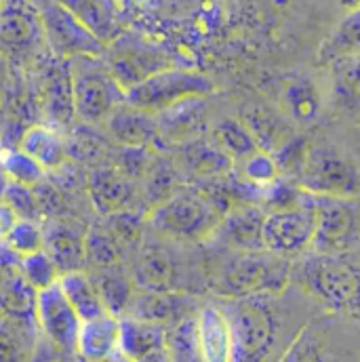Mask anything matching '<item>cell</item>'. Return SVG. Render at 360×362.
Segmentation results:
<instances>
[{"instance_id": "6da1fadb", "label": "cell", "mask_w": 360, "mask_h": 362, "mask_svg": "<svg viewBox=\"0 0 360 362\" xmlns=\"http://www.w3.org/2000/svg\"><path fill=\"white\" fill-rule=\"evenodd\" d=\"M230 204L202 187H178L150 209V228L173 243H204L215 236Z\"/></svg>"}, {"instance_id": "7a4b0ae2", "label": "cell", "mask_w": 360, "mask_h": 362, "mask_svg": "<svg viewBox=\"0 0 360 362\" xmlns=\"http://www.w3.org/2000/svg\"><path fill=\"white\" fill-rule=\"evenodd\" d=\"M291 280L335 312L360 308V276L339 253H314L291 266Z\"/></svg>"}, {"instance_id": "3957f363", "label": "cell", "mask_w": 360, "mask_h": 362, "mask_svg": "<svg viewBox=\"0 0 360 362\" xmlns=\"http://www.w3.org/2000/svg\"><path fill=\"white\" fill-rule=\"evenodd\" d=\"M291 259L266 249L236 251L217 272L215 291L228 297H268L280 293L291 280Z\"/></svg>"}, {"instance_id": "277c9868", "label": "cell", "mask_w": 360, "mask_h": 362, "mask_svg": "<svg viewBox=\"0 0 360 362\" xmlns=\"http://www.w3.org/2000/svg\"><path fill=\"white\" fill-rule=\"evenodd\" d=\"M99 57L101 55H83L68 59L74 114L93 127L103 124L110 114L127 101L124 87Z\"/></svg>"}, {"instance_id": "5b68a950", "label": "cell", "mask_w": 360, "mask_h": 362, "mask_svg": "<svg viewBox=\"0 0 360 362\" xmlns=\"http://www.w3.org/2000/svg\"><path fill=\"white\" fill-rule=\"evenodd\" d=\"M213 93V83L198 72L165 68L127 89V103L158 116L161 112L187 99H204Z\"/></svg>"}, {"instance_id": "8992f818", "label": "cell", "mask_w": 360, "mask_h": 362, "mask_svg": "<svg viewBox=\"0 0 360 362\" xmlns=\"http://www.w3.org/2000/svg\"><path fill=\"white\" fill-rule=\"evenodd\" d=\"M316 209L312 204H286L266 213L262 223V247L274 255L297 259L312 251Z\"/></svg>"}, {"instance_id": "52a82bcc", "label": "cell", "mask_w": 360, "mask_h": 362, "mask_svg": "<svg viewBox=\"0 0 360 362\" xmlns=\"http://www.w3.org/2000/svg\"><path fill=\"white\" fill-rule=\"evenodd\" d=\"M42 36L49 49L59 59H74L83 55H103L105 45L59 0L36 2Z\"/></svg>"}, {"instance_id": "ba28073f", "label": "cell", "mask_w": 360, "mask_h": 362, "mask_svg": "<svg viewBox=\"0 0 360 362\" xmlns=\"http://www.w3.org/2000/svg\"><path fill=\"white\" fill-rule=\"evenodd\" d=\"M232 331V361H255L268 350L274 333L262 297H228L219 303Z\"/></svg>"}, {"instance_id": "9c48e42d", "label": "cell", "mask_w": 360, "mask_h": 362, "mask_svg": "<svg viewBox=\"0 0 360 362\" xmlns=\"http://www.w3.org/2000/svg\"><path fill=\"white\" fill-rule=\"evenodd\" d=\"M301 185L314 194L331 198H348L360 187L356 167L333 148H310L301 160Z\"/></svg>"}, {"instance_id": "30bf717a", "label": "cell", "mask_w": 360, "mask_h": 362, "mask_svg": "<svg viewBox=\"0 0 360 362\" xmlns=\"http://www.w3.org/2000/svg\"><path fill=\"white\" fill-rule=\"evenodd\" d=\"M36 325L53 348L64 352H76L83 320L64 295L59 282L38 291Z\"/></svg>"}, {"instance_id": "8fae6325", "label": "cell", "mask_w": 360, "mask_h": 362, "mask_svg": "<svg viewBox=\"0 0 360 362\" xmlns=\"http://www.w3.org/2000/svg\"><path fill=\"white\" fill-rule=\"evenodd\" d=\"M131 276L137 291L178 288V257L167 245V238H141L133 253Z\"/></svg>"}, {"instance_id": "7c38bea8", "label": "cell", "mask_w": 360, "mask_h": 362, "mask_svg": "<svg viewBox=\"0 0 360 362\" xmlns=\"http://www.w3.org/2000/svg\"><path fill=\"white\" fill-rule=\"evenodd\" d=\"M316 209V230L312 240L314 253H344L356 234L354 211L348 206L346 198L320 196Z\"/></svg>"}, {"instance_id": "4fadbf2b", "label": "cell", "mask_w": 360, "mask_h": 362, "mask_svg": "<svg viewBox=\"0 0 360 362\" xmlns=\"http://www.w3.org/2000/svg\"><path fill=\"white\" fill-rule=\"evenodd\" d=\"M118 356L127 361H169L167 327L135 316H120Z\"/></svg>"}, {"instance_id": "5bb4252c", "label": "cell", "mask_w": 360, "mask_h": 362, "mask_svg": "<svg viewBox=\"0 0 360 362\" xmlns=\"http://www.w3.org/2000/svg\"><path fill=\"white\" fill-rule=\"evenodd\" d=\"M89 198L99 215L133 211L137 181L129 180L116 165H99L89 177Z\"/></svg>"}, {"instance_id": "9a60e30c", "label": "cell", "mask_w": 360, "mask_h": 362, "mask_svg": "<svg viewBox=\"0 0 360 362\" xmlns=\"http://www.w3.org/2000/svg\"><path fill=\"white\" fill-rule=\"evenodd\" d=\"M200 308L190 295L178 291H135L124 316H135L163 327L194 316Z\"/></svg>"}, {"instance_id": "2e32d148", "label": "cell", "mask_w": 360, "mask_h": 362, "mask_svg": "<svg viewBox=\"0 0 360 362\" xmlns=\"http://www.w3.org/2000/svg\"><path fill=\"white\" fill-rule=\"evenodd\" d=\"M103 124L118 148H150L158 137L156 116L141 112L127 101L120 103Z\"/></svg>"}, {"instance_id": "e0dca14e", "label": "cell", "mask_w": 360, "mask_h": 362, "mask_svg": "<svg viewBox=\"0 0 360 362\" xmlns=\"http://www.w3.org/2000/svg\"><path fill=\"white\" fill-rule=\"evenodd\" d=\"M266 213L253 204H234L223 215L215 236L234 251H257L262 247V223Z\"/></svg>"}, {"instance_id": "ac0fdd59", "label": "cell", "mask_w": 360, "mask_h": 362, "mask_svg": "<svg viewBox=\"0 0 360 362\" xmlns=\"http://www.w3.org/2000/svg\"><path fill=\"white\" fill-rule=\"evenodd\" d=\"M42 36L36 4L25 0H2L0 4V42L11 49H28Z\"/></svg>"}, {"instance_id": "d6986e66", "label": "cell", "mask_w": 360, "mask_h": 362, "mask_svg": "<svg viewBox=\"0 0 360 362\" xmlns=\"http://www.w3.org/2000/svg\"><path fill=\"white\" fill-rule=\"evenodd\" d=\"M120 316L103 312L95 318L83 320L76 341V352L87 361L118 358Z\"/></svg>"}, {"instance_id": "ffe728a7", "label": "cell", "mask_w": 360, "mask_h": 362, "mask_svg": "<svg viewBox=\"0 0 360 362\" xmlns=\"http://www.w3.org/2000/svg\"><path fill=\"white\" fill-rule=\"evenodd\" d=\"M196 325L202 361H232V331L221 305H202L196 314Z\"/></svg>"}, {"instance_id": "44dd1931", "label": "cell", "mask_w": 360, "mask_h": 362, "mask_svg": "<svg viewBox=\"0 0 360 362\" xmlns=\"http://www.w3.org/2000/svg\"><path fill=\"white\" fill-rule=\"evenodd\" d=\"M38 291L21 276L19 268L0 270V312L4 318L36 325Z\"/></svg>"}, {"instance_id": "7402d4cb", "label": "cell", "mask_w": 360, "mask_h": 362, "mask_svg": "<svg viewBox=\"0 0 360 362\" xmlns=\"http://www.w3.org/2000/svg\"><path fill=\"white\" fill-rule=\"evenodd\" d=\"M45 249L53 257L59 276L87 268L85 232H81L68 223L55 221V223H51L49 230H45Z\"/></svg>"}, {"instance_id": "603a6c76", "label": "cell", "mask_w": 360, "mask_h": 362, "mask_svg": "<svg viewBox=\"0 0 360 362\" xmlns=\"http://www.w3.org/2000/svg\"><path fill=\"white\" fill-rule=\"evenodd\" d=\"M70 8L91 32L103 42L112 45L120 34V2L118 0H59Z\"/></svg>"}, {"instance_id": "cb8c5ba5", "label": "cell", "mask_w": 360, "mask_h": 362, "mask_svg": "<svg viewBox=\"0 0 360 362\" xmlns=\"http://www.w3.org/2000/svg\"><path fill=\"white\" fill-rule=\"evenodd\" d=\"M183 171L198 181L223 180L230 171L234 160L211 139V141H192L185 144L181 154Z\"/></svg>"}, {"instance_id": "d4e9b609", "label": "cell", "mask_w": 360, "mask_h": 362, "mask_svg": "<svg viewBox=\"0 0 360 362\" xmlns=\"http://www.w3.org/2000/svg\"><path fill=\"white\" fill-rule=\"evenodd\" d=\"M91 276L97 284V291L101 295L105 310L114 316H122L137 291L133 276L122 268V264L91 270Z\"/></svg>"}, {"instance_id": "484cf974", "label": "cell", "mask_w": 360, "mask_h": 362, "mask_svg": "<svg viewBox=\"0 0 360 362\" xmlns=\"http://www.w3.org/2000/svg\"><path fill=\"white\" fill-rule=\"evenodd\" d=\"M19 148L28 152L45 171H57L68 163L66 141L49 127H32L23 133Z\"/></svg>"}, {"instance_id": "4316f807", "label": "cell", "mask_w": 360, "mask_h": 362, "mask_svg": "<svg viewBox=\"0 0 360 362\" xmlns=\"http://www.w3.org/2000/svg\"><path fill=\"white\" fill-rule=\"evenodd\" d=\"M59 286H62L64 295L68 297V301L72 303V308L76 310V314L81 316V320H89V318L108 312L101 301V295L97 291V284L87 270L62 274Z\"/></svg>"}, {"instance_id": "83f0119b", "label": "cell", "mask_w": 360, "mask_h": 362, "mask_svg": "<svg viewBox=\"0 0 360 362\" xmlns=\"http://www.w3.org/2000/svg\"><path fill=\"white\" fill-rule=\"evenodd\" d=\"M85 255H87V268L99 270L105 266L122 264L127 249L120 245V240L108 228V223L101 221V223L91 226L85 232Z\"/></svg>"}, {"instance_id": "f1b7e54d", "label": "cell", "mask_w": 360, "mask_h": 362, "mask_svg": "<svg viewBox=\"0 0 360 362\" xmlns=\"http://www.w3.org/2000/svg\"><path fill=\"white\" fill-rule=\"evenodd\" d=\"M243 122L249 127V131L253 133L255 141L260 144L262 150L266 152H276V150H284L291 144V131L289 127L274 116L270 110L266 107H251L245 112Z\"/></svg>"}, {"instance_id": "f546056e", "label": "cell", "mask_w": 360, "mask_h": 362, "mask_svg": "<svg viewBox=\"0 0 360 362\" xmlns=\"http://www.w3.org/2000/svg\"><path fill=\"white\" fill-rule=\"evenodd\" d=\"M213 141L234 163H240L247 156H251L253 152L262 150L260 144L255 141L253 133L249 131V127L243 120H236V118H226L219 124H215V129H213Z\"/></svg>"}, {"instance_id": "4dcf8cb0", "label": "cell", "mask_w": 360, "mask_h": 362, "mask_svg": "<svg viewBox=\"0 0 360 362\" xmlns=\"http://www.w3.org/2000/svg\"><path fill=\"white\" fill-rule=\"evenodd\" d=\"M178 169L175 165H171L169 160H161L156 156H152L144 177L139 180L141 183V198L148 202V206H156L158 202H163L165 198H169L178 187Z\"/></svg>"}, {"instance_id": "1f68e13d", "label": "cell", "mask_w": 360, "mask_h": 362, "mask_svg": "<svg viewBox=\"0 0 360 362\" xmlns=\"http://www.w3.org/2000/svg\"><path fill=\"white\" fill-rule=\"evenodd\" d=\"M196 314L187 316V318H181V320L167 327V354H169V361H202Z\"/></svg>"}, {"instance_id": "d6a6232c", "label": "cell", "mask_w": 360, "mask_h": 362, "mask_svg": "<svg viewBox=\"0 0 360 362\" xmlns=\"http://www.w3.org/2000/svg\"><path fill=\"white\" fill-rule=\"evenodd\" d=\"M352 15L331 34V38L320 49V59L333 64L342 57L360 55V8L350 11Z\"/></svg>"}, {"instance_id": "836d02e7", "label": "cell", "mask_w": 360, "mask_h": 362, "mask_svg": "<svg viewBox=\"0 0 360 362\" xmlns=\"http://www.w3.org/2000/svg\"><path fill=\"white\" fill-rule=\"evenodd\" d=\"M0 169L4 173L6 181L23 183V185H36L38 181L45 180V169L21 148L15 150H2L0 148Z\"/></svg>"}, {"instance_id": "e575fe53", "label": "cell", "mask_w": 360, "mask_h": 362, "mask_svg": "<svg viewBox=\"0 0 360 362\" xmlns=\"http://www.w3.org/2000/svg\"><path fill=\"white\" fill-rule=\"evenodd\" d=\"M68 146V156H76L79 160H87L93 165H110V144L101 139V135L93 133V124L79 127V131L72 135Z\"/></svg>"}, {"instance_id": "d590c367", "label": "cell", "mask_w": 360, "mask_h": 362, "mask_svg": "<svg viewBox=\"0 0 360 362\" xmlns=\"http://www.w3.org/2000/svg\"><path fill=\"white\" fill-rule=\"evenodd\" d=\"M284 107L295 122H312L320 112V99L310 83L301 81L284 90Z\"/></svg>"}, {"instance_id": "8d00e7d4", "label": "cell", "mask_w": 360, "mask_h": 362, "mask_svg": "<svg viewBox=\"0 0 360 362\" xmlns=\"http://www.w3.org/2000/svg\"><path fill=\"white\" fill-rule=\"evenodd\" d=\"M19 272L36 291H42V288L59 282V270H57L53 257L47 253V249H38L34 253L23 255L19 259Z\"/></svg>"}, {"instance_id": "74e56055", "label": "cell", "mask_w": 360, "mask_h": 362, "mask_svg": "<svg viewBox=\"0 0 360 362\" xmlns=\"http://www.w3.org/2000/svg\"><path fill=\"white\" fill-rule=\"evenodd\" d=\"M30 327L25 322H17L11 318L0 320V361H21L25 352L32 348Z\"/></svg>"}, {"instance_id": "f35d334b", "label": "cell", "mask_w": 360, "mask_h": 362, "mask_svg": "<svg viewBox=\"0 0 360 362\" xmlns=\"http://www.w3.org/2000/svg\"><path fill=\"white\" fill-rule=\"evenodd\" d=\"M240 165V177L243 181L251 183V185H260L266 187L278 181L280 175V165L278 160L266 150H257L251 156H247L245 160L238 163Z\"/></svg>"}, {"instance_id": "ab89813d", "label": "cell", "mask_w": 360, "mask_h": 362, "mask_svg": "<svg viewBox=\"0 0 360 362\" xmlns=\"http://www.w3.org/2000/svg\"><path fill=\"white\" fill-rule=\"evenodd\" d=\"M335 89L344 105H360V55H350L333 62Z\"/></svg>"}, {"instance_id": "60d3db41", "label": "cell", "mask_w": 360, "mask_h": 362, "mask_svg": "<svg viewBox=\"0 0 360 362\" xmlns=\"http://www.w3.org/2000/svg\"><path fill=\"white\" fill-rule=\"evenodd\" d=\"M6 247L15 251L19 257L45 249V230H40L38 221L34 219H19L15 228L4 238Z\"/></svg>"}, {"instance_id": "b9f144b4", "label": "cell", "mask_w": 360, "mask_h": 362, "mask_svg": "<svg viewBox=\"0 0 360 362\" xmlns=\"http://www.w3.org/2000/svg\"><path fill=\"white\" fill-rule=\"evenodd\" d=\"M2 200L19 215V219L40 221V217H42V211H40V204H38V198H36V192L32 185L6 181V187L2 192Z\"/></svg>"}, {"instance_id": "7bdbcfd3", "label": "cell", "mask_w": 360, "mask_h": 362, "mask_svg": "<svg viewBox=\"0 0 360 362\" xmlns=\"http://www.w3.org/2000/svg\"><path fill=\"white\" fill-rule=\"evenodd\" d=\"M17 221H19V215L0 198V240L6 238V234L15 228Z\"/></svg>"}, {"instance_id": "ee69618b", "label": "cell", "mask_w": 360, "mask_h": 362, "mask_svg": "<svg viewBox=\"0 0 360 362\" xmlns=\"http://www.w3.org/2000/svg\"><path fill=\"white\" fill-rule=\"evenodd\" d=\"M339 4L346 11H356V8H360V0H339Z\"/></svg>"}, {"instance_id": "f6af8a7d", "label": "cell", "mask_w": 360, "mask_h": 362, "mask_svg": "<svg viewBox=\"0 0 360 362\" xmlns=\"http://www.w3.org/2000/svg\"><path fill=\"white\" fill-rule=\"evenodd\" d=\"M4 187H6V177H4V173H2V169H0V198H2Z\"/></svg>"}, {"instance_id": "bcb514c9", "label": "cell", "mask_w": 360, "mask_h": 362, "mask_svg": "<svg viewBox=\"0 0 360 362\" xmlns=\"http://www.w3.org/2000/svg\"><path fill=\"white\" fill-rule=\"evenodd\" d=\"M2 318H4V316H2V312H0V320H2Z\"/></svg>"}, {"instance_id": "7dc6e473", "label": "cell", "mask_w": 360, "mask_h": 362, "mask_svg": "<svg viewBox=\"0 0 360 362\" xmlns=\"http://www.w3.org/2000/svg\"><path fill=\"white\" fill-rule=\"evenodd\" d=\"M0 4H2V0H0Z\"/></svg>"}, {"instance_id": "c3c4849f", "label": "cell", "mask_w": 360, "mask_h": 362, "mask_svg": "<svg viewBox=\"0 0 360 362\" xmlns=\"http://www.w3.org/2000/svg\"><path fill=\"white\" fill-rule=\"evenodd\" d=\"M0 148H2V146H0Z\"/></svg>"}]
</instances>
